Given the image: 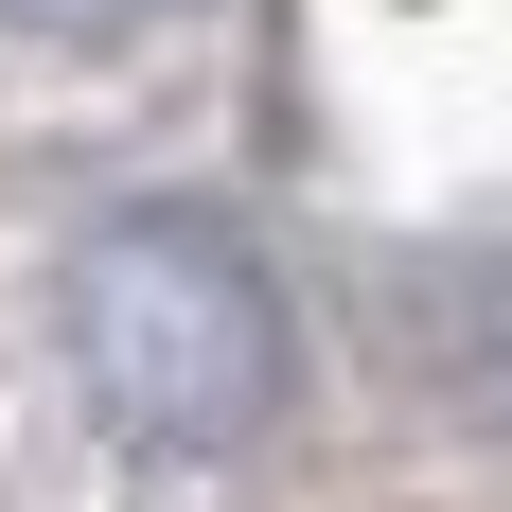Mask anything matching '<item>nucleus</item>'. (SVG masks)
Listing matches in <instances>:
<instances>
[{
    "instance_id": "1",
    "label": "nucleus",
    "mask_w": 512,
    "mask_h": 512,
    "mask_svg": "<svg viewBox=\"0 0 512 512\" xmlns=\"http://www.w3.org/2000/svg\"><path fill=\"white\" fill-rule=\"evenodd\" d=\"M71 371L142 460H230L283 389V301L212 212H124L71 265Z\"/></svg>"
},
{
    "instance_id": "2",
    "label": "nucleus",
    "mask_w": 512,
    "mask_h": 512,
    "mask_svg": "<svg viewBox=\"0 0 512 512\" xmlns=\"http://www.w3.org/2000/svg\"><path fill=\"white\" fill-rule=\"evenodd\" d=\"M0 18H53V36H71V18H124V0H0Z\"/></svg>"
}]
</instances>
